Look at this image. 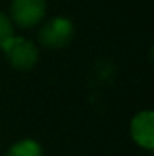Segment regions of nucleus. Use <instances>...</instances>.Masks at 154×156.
<instances>
[{"mask_svg": "<svg viewBox=\"0 0 154 156\" xmlns=\"http://www.w3.org/2000/svg\"><path fill=\"white\" fill-rule=\"evenodd\" d=\"M131 134H132V140L151 151L154 147V113L152 111H142L138 113L136 116L132 118L131 122Z\"/></svg>", "mask_w": 154, "mask_h": 156, "instance_id": "obj_4", "label": "nucleus"}, {"mask_svg": "<svg viewBox=\"0 0 154 156\" xmlns=\"http://www.w3.org/2000/svg\"><path fill=\"white\" fill-rule=\"evenodd\" d=\"M2 49L9 64L20 71H29L38 60V47L31 40L20 38V37H9L4 42Z\"/></svg>", "mask_w": 154, "mask_h": 156, "instance_id": "obj_1", "label": "nucleus"}, {"mask_svg": "<svg viewBox=\"0 0 154 156\" xmlns=\"http://www.w3.org/2000/svg\"><path fill=\"white\" fill-rule=\"evenodd\" d=\"M45 15V0H13L11 16L20 27L37 26Z\"/></svg>", "mask_w": 154, "mask_h": 156, "instance_id": "obj_3", "label": "nucleus"}, {"mask_svg": "<svg viewBox=\"0 0 154 156\" xmlns=\"http://www.w3.org/2000/svg\"><path fill=\"white\" fill-rule=\"evenodd\" d=\"M73 33H75V27H73L71 20L62 18V16H56V18L49 20L40 29L38 37H40L42 45L51 47V49H56V47L67 45L71 42V38H73Z\"/></svg>", "mask_w": 154, "mask_h": 156, "instance_id": "obj_2", "label": "nucleus"}, {"mask_svg": "<svg viewBox=\"0 0 154 156\" xmlns=\"http://www.w3.org/2000/svg\"><path fill=\"white\" fill-rule=\"evenodd\" d=\"M9 37H13V26H11L9 18L4 13H0V49H2L4 42L9 38Z\"/></svg>", "mask_w": 154, "mask_h": 156, "instance_id": "obj_6", "label": "nucleus"}, {"mask_svg": "<svg viewBox=\"0 0 154 156\" xmlns=\"http://www.w3.org/2000/svg\"><path fill=\"white\" fill-rule=\"evenodd\" d=\"M5 156H42V147L35 140H20L7 151Z\"/></svg>", "mask_w": 154, "mask_h": 156, "instance_id": "obj_5", "label": "nucleus"}]
</instances>
